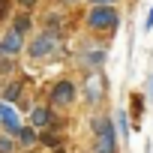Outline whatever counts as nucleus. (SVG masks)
I'll list each match as a JSON object with an SVG mask.
<instances>
[{"instance_id": "12", "label": "nucleus", "mask_w": 153, "mask_h": 153, "mask_svg": "<svg viewBox=\"0 0 153 153\" xmlns=\"http://www.w3.org/2000/svg\"><path fill=\"white\" fill-rule=\"evenodd\" d=\"M24 84H27V81H21V78H18V81H9V84L3 87V93H0V102H18Z\"/></svg>"}, {"instance_id": "18", "label": "nucleus", "mask_w": 153, "mask_h": 153, "mask_svg": "<svg viewBox=\"0 0 153 153\" xmlns=\"http://www.w3.org/2000/svg\"><path fill=\"white\" fill-rule=\"evenodd\" d=\"M9 9H12V0H0V21L9 18Z\"/></svg>"}, {"instance_id": "13", "label": "nucleus", "mask_w": 153, "mask_h": 153, "mask_svg": "<svg viewBox=\"0 0 153 153\" xmlns=\"http://www.w3.org/2000/svg\"><path fill=\"white\" fill-rule=\"evenodd\" d=\"M114 123H117V132H120V138H129L132 126H129V117H126V111H123V108L114 114Z\"/></svg>"}, {"instance_id": "15", "label": "nucleus", "mask_w": 153, "mask_h": 153, "mask_svg": "<svg viewBox=\"0 0 153 153\" xmlns=\"http://www.w3.org/2000/svg\"><path fill=\"white\" fill-rule=\"evenodd\" d=\"M12 69H15V60H12V54L0 51V75H12Z\"/></svg>"}, {"instance_id": "23", "label": "nucleus", "mask_w": 153, "mask_h": 153, "mask_svg": "<svg viewBox=\"0 0 153 153\" xmlns=\"http://www.w3.org/2000/svg\"><path fill=\"white\" fill-rule=\"evenodd\" d=\"M60 3H69V6H78L81 0H60Z\"/></svg>"}, {"instance_id": "6", "label": "nucleus", "mask_w": 153, "mask_h": 153, "mask_svg": "<svg viewBox=\"0 0 153 153\" xmlns=\"http://www.w3.org/2000/svg\"><path fill=\"white\" fill-rule=\"evenodd\" d=\"M24 45H27V42H24V36H21L18 30H12V27H6V33L0 36V51H6V54H12V57H15V54H21V51H24Z\"/></svg>"}, {"instance_id": "7", "label": "nucleus", "mask_w": 153, "mask_h": 153, "mask_svg": "<svg viewBox=\"0 0 153 153\" xmlns=\"http://www.w3.org/2000/svg\"><path fill=\"white\" fill-rule=\"evenodd\" d=\"M105 57H108V51H105V48H87V51H81L78 63L96 72V69H102V66H105Z\"/></svg>"}, {"instance_id": "2", "label": "nucleus", "mask_w": 153, "mask_h": 153, "mask_svg": "<svg viewBox=\"0 0 153 153\" xmlns=\"http://www.w3.org/2000/svg\"><path fill=\"white\" fill-rule=\"evenodd\" d=\"M57 45H60V33L42 30V33H36V36L30 39V45H24V51H27L30 60H45V57H51V54L57 51Z\"/></svg>"}, {"instance_id": "16", "label": "nucleus", "mask_w": 153, "mask_h": 153, "mask_svg": "<svg viewBox=\"0 0 153 153\" xmlns=\"http://www.w3.org/2000/svg\"><path fill=\"white\" fill-rule=\"evenodd\" d=\"M39 141H42L45 147H51V150H54V147H60V135H57V132H51V129H48V132H39Z\"/></svg>"}, {"instance_id": "4", "label": "nucleus", "mask_w": 153, "mask_h": 153, "mask_svg": "<svg viewBox=\"0 0 153 153\" xmlns=\"http://www.w3.org/2000/svg\"><path fill=\"white\" fill-rule=\"evenodd\" d=\"M75 96H78V90H75V84H72L69 78H63V81H57V84L51 87V105H54V108H66V105H72Z\"/></svg>"}, {"instance_id": "9", "label": "nucleus", "mask_w": 153, "mask_h": 153, "mask_svg": "<svg viewBox=\"0 0 153 153\" xmlns=\"http://www.w3.org/2000/svg\"><path fill=\"white\" fill-rule=\"evenodd\" d=\"M30 126H36V129H48V126H54V114H51V108H48V105H33V108H30Z\"/></svg>"}, {"instance_id": "24", "label": "nucleus", "mask_w": 153, "mask_h": 153, "mask_svg": "<svg viewBox=\"0 0 153 153\" xmlns=\"http://www.w3.org/2000/svg\"><path fill=\"white\" fill-rule=\"evenodd\" d=\"M51 153H66V150H63V147H54V150H51Z\"/></svg>"}, {"instance_id": "20", "label": "nucleus", "mask_w": 153, "mask_h": 153, "mask_svg": "<svg viewBox=\"0 0 153 153\" xmlns=\"http://www.w3.org/2000/svg\"><path fill=\"white\" fill-rule=\"evenodd\" d=\"M144 30H153V6H150V12H147V18H144Z\"/></svg>"}, {"instance_id": "1", "label": "nucleus", "mask_w": 153, "mask_h": 153, "mask_svg": "<svg viewBox=\"0 0 153 153\" xmlns=\"http://www.w3.org/2000/svg\"><path fill=\"white\" fill-rule=\"evenodd\" d=\"M84 21H87V30H93V33H108V30H114V27L120 24V12H117V6H111V3H96V6L87 9Z\"/></svg>"}, {"instance_id": "26", "label": "nucleus", "mask_w": 153, "mask_h": 153, "mask_svg": "<svg viewBox=\"0 0 153 153\" xmlns=\"http://www.w3.org/2000/svg\"><path fill=\"white\" fill-rule=\"evenodd\" d=\"M27 153H30V150H27Z\"/></svg>"}, {"instance_id": "10", "label": "nucleus", "mask_w": 153, "mask_h": 153, "mask_svg": "<svg viewBox=\"0 0 153 153\" xmlns=\"http://www.w3.org/2000/svg\"><path fill=\"white\" fill-rule=\"evenodd\" d=\"M15 141H18L24 150H30V147H36V144H39V129H36V126H18Z\"/></svg>"}, {"instance_id": "21", "label": "nucleus", "mask_w": 153, "mask_h": 153, "mask_svg": "<svg viewBox=\"0 0 153 153\" xmlns=\"http://www.w3.org/2000/svg\"><path fill=\"white\" fill-rule=\"evenodd\" d=\"M36 3H39V0H18V6H21V9H33Z\"/></svg>"}, {"instance_id": "25", "label": "nucleus", "mask_w": 153, "mask_h": 153, "mask_svg": "<svg viewBox=\"0 0 153 153\" xmlns=\"http://www.w3.org/2000/svg\"><path fill=\"white\" fill-rule=\"evenodd\" d=\"M150 96H153V75H150Z\"/></svg>"}, {"instance_id": "5", "label": "nucleus", "mask_w": 153, "mask_h": 153, "mask_svg": "<svg viewBox=\"0 0 153 153\" xmlns=\"http://www.w3.org/2000/svg\"><path fill=\"white\" fill-rule=\"evenodd\" d=\"M0 126L6 129V135L15 138L21 120H18V108H12V102H0Z\"/></svg>"}, {"instance_id": "17", "label": "nucleus", "mask_w": 153, "mask_h": 153, "mask_svg": "<svg viewBox=\"0 0 153 153\" xmlns=\"http://www.w3.org/2000/svg\"><path fill=\"white\" fill-rule=\"evenodd\" d=\"M0 153H15V138L0 132Z\"/></svg>"}, {"instance_id": "3", "label": "nucleus", "mask_w": 153, "mask_h": 153, "mask_svg": "<svg viewBox=\"0 0 153 153\" xmlns=\"http://www.w3.org/2000/svg\"><path fill=\"white\" fill-rule=\"evenodd\" d=\"M96 153H117V129L108 117L96 120Z\"/></svg>"}, {"instance_id": "8", "label": "nucleus", "mask_w": 153, "mask_h": 153, "mask_svg": "<svg viewBox=\"0 0 153 153\" xmlns=\"http://www.w3.org/2000/svg\"><path fill=\"white\" fill-rule=\"evenodd\" d=\"M84 90H87V102L90 105H99L102 102V96H105V81H102V75H90L87 78V84H84Z\"/></svg>"}, {"instance_id": "11", "label": "nucleus", "mask_w": 153, "mask_h": 153, "mask_svg": "<svg viewBox=\"0 0 153 153\" xmlns=\"http://www.w3.org/2000/svg\"><path fill=\"white\" fill-rule=\"evenodd\" d=\"M9 27H12V30H18L21 36H27V33L33 30V15H30V9H21V12H15Z\"/></svg>"}, {"instance_id": "14", "label": "nucleus", "mask_w": 153, "mask_h": 153, "mask_svg": "<svg viewBox=\"0 0 153 153\" xmlns=\"http://www.w3.org/2000/svg\"><path fill=\"white\" fill-rule=\"evenodd\" d=\"M54 27V33H60V27H63V15L60 12H48L45 15V30H51Z\"/></svg>"}, {"instance_id": "19", "label": "nucleus", "mask_w": 153, "mask_h": 153, "mask_svg": "<svg viewBox=\"0 0 153 153\" xmlns=\"http://www.w3.org/2000/svg\"><path fill=\"white\" fill-rule=\"evenodd\" d=\"M141 102H144V99H141L138 93H132V111H135V114H141V111H144V108H141Z\"/></svg>"}, {"instance_id": "22", "label": "nucleus", "mask_w": 153, "mask_h": 153, "mask_svg": "<svg viewBox=\"0 0 153 153\" xmlns=\"http://www.w3.org/2000/svg\"><path fill=\"white\" fill-rule=\"evenodd\" d=\"M90 3H93V6H96V3H111V6H114L117 0H90Z\"/></svg>"}]
</instances>
